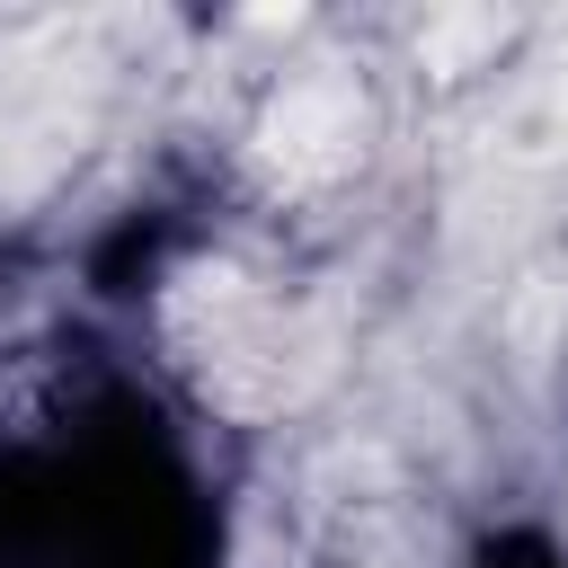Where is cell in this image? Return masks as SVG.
Instances as JSON below:
<instances>
[{
  "instance_id": "6da1fadb",
  "label": "cell",
  "mask_w": 568,
  "mask_h": 568,
  "mask_svg": "<svg viewBox=\"0 0 568 568\" xmlns=\"http://www.w3.org/2000/svg\"><path fill=\"white\" fill-rule=\"evenodd\" d=\"M257 151H266L275 178H337V169H355V151H364V98H355V80H293L266 106Z\"/></svg>"
}]
</instances>
